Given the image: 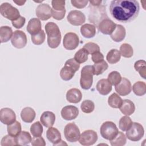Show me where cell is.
Listing matches in <instances>:
<instances>
[{"instance_id":"cell-1","label":"cell","mask_w":146,"mask_h":146,"mask_svg":"<svg viewBox=\"0 0 146 146\" xmlns=\"http://www.w3.org/2000/svg\"><path fill=\"white\" fill-rule=\"evenodd\" d=\"M140 5L136 0H113L110 5L112 17L121 23L133 21L139 15Z\"/></svg>"},{"instance_id":"cell-2","label":"cell","mask_w":146,"mask_h":146,"mask_svg":"<svg viewBox=\"0 0 146 146\" xmlns=\"http://www.w3.org/2000/svg\"><path fill=\"white\" fill-rule=\"evenodd\" d=\"M47 35V44L51 48H57L61 41V33L58 26L52 22H48L44 27Z\"/></svg>"},{"instance_id":"cell-3","label":"cell","mask_w":146,"mask_h":146,"mask_svg":"<svg viewBox=\"0 0 146 146\" xmlns=\"http://www.w3.org/2000/svg\"><path fill=\"white\" fill-rule=\"evenodd\" d=\"M80 68V64L78 63L74 58H71L67 60L60 71V78L65 81L71 80Z\"/></svg>"},{"instance_id":"cell-4","label":"cell","mask_w":146,"mask_h":146,"mask_svg":"<svg viewBox=\"0 0 146 146\" xmlns=\"http://www.w3.org/2000/svg\"><path fill=\"white\" fill-rule=\"evenodd\" d=\"M90 14L88 16L89 21L96 26H98L99 23L102 20L108 18L106 6L103 5H100L99 6H92L90 5Z\"/></svg>"},{"instance_id":"cell-5","label":"cell","mask_w":146,"mask_h":146,"mask_svg":"<svg viewBox=\"0 0 146 146\" xmlns=\"http://www.w3.org/2000/svg\"><path fill=\"white\" fill-rule=\"evenodd\" d=\"M94 70L93 66L87 65L84 66L81 70L80 84L84 90H89L93 83V75Z\"/></svg>"},{"instance_id":"cell-6","label":"cell","mask_w":146,"mask_h":146,"mask_svg":"<svg viewBox=\"0 0 146 146\" xmlns=\"http://www.w3.org/2000/svg\"><path fill=\"white\" fill-rule=\"evenodd\" d=\"M118 132L119 130L116 124L110 121L104 122L100 128L101 136L108 140L113 139L117 135Z\"/></svg>"},{"instance_id":"cell-7","label":"cell","mask_w":146,"mask_h":146,"mask_svg":"<svg viewBox=\"0 0 146 146\" xmlns=\"http://www.w3.org/2000/svg\"><path fill=\"white\" fill-rule=\"evenodd\" d=\"M144 134V129L139 123H133L130 128L126 131V137L132 141H138L140 140Z\"/></svg>"},{"instance_id":"cell-8","label":"cell","mask_w":146,"mask_h":146,"mask_svg":"<svg viewBox=\"0 0 146 146\" xmlns=\"http://www.w3.org/2000/svg\"><path fill=\"white\" fill-rule=\"evenodd\" d=\"M0 13L3 17L11 21V22L17 20L21 16L19 10L7 2L1 5Z\"/></svg>"},{"instance_id":"cell-9","label":"cell","mask_w":146,"mask_h":146,"mask_svg":"<svg viewBox=\"0 0 146 146\" xmlns=\"http://www.w3.org/2000/svg\"><path fill=\"white\" fill-rule=\"evenodd\" d=\"M64 135L67 141L76 142L79 140L80 133L78 127L74 123H70L65 126Z\"/></svg>"},{"instance_id":"cell-10","label":"cell","mask_w":146,"mask_h":146,"mask_svg":"<svg viewBox=\"0 0 146 146\" xmlns=\"http://www.w3.org/2000/svg\"><path fill=\"white\" fill-rule=\"evenodd\" d=\"M79 44V38L74 33L70 32L65 34L63 38V47L68 50H73L77 48Z\"/></svg>"},{"instance_id":"cell-11","label":"cell","mask_w":146,"mask_h":146,"mask_svg":"<svg viewBox=\"0 0 146 146\" xmlns=\"http://www.w3.org/2000/svg\"><path fill=\"white\" fill-rule=\"evenodd\" d=\"M98 140L97 133L91 129L84 131L80 135L79 142L82 145L89 146L94 144Z\"/></svg>"},{"instance_id":"cell-12","label":"cell","mask_w":146,"mask_h":146,"mask_svg":"<svg viewBox=\"0 0 146 146\" xmlns=\"http://www.w3.org/2000/svg\"><path fill=\"white\" fill-rule=\"evenodd\" d=\"M27 36L26 34L21 30L14 31L11 37V42L12 45L17 48H22L27 44Z\"/></svg>"},{"instance_id":"cell-13","label":"cell","mask_w":146,"mask_h":146,"mask_svg":"<svg viewBox=\"0 0 146 146\" xmlns=\"http://www.w3.org/2000/svg\"><path fill=\"white\" fill-rule=\"evenodd\" d=\"M67 21L73 26H80L83 24L86 21L85 15L79 10H72L71 11L67 17Z\"/></svg>"},{"instance_id":"cell-14","label":"cell","mask_w":146,"mask_h":146,"mask_svg":"<svg viewBox=\"0 0 146 146\" xmlns=\"http://www.w3.org/2000/svg\"><path fill=\"white\" fill-rule=\"evenodd\" d=\"M35 13L38 19L47 21L52 17V9L47 3H40L36 7Z\"/></svg>"},{"instance_id":"cell-15","label":"cell","mask_w":146,"mask_h":146,"mask_svg":"<svg viewBox=\"0 0 146 146\" xmlns=\"http://www.w3.org/2000/svg\"><path fill=\"white\" fill-rule=\"evenodd\" d=\"M0 121L2 123L9 125L16 121L14 111L9 108H3L0 111Z\"/></svg>"},{"instance_id":"cell-16","label":"cell","mask_w":146,"mask_h":146,"mask_svg":"<svg viewBox=\"0 0 146 146\" xmlns=\"http://www.w3.org/2000/svg\"><path fill=\"white\" fill-rule=\"evenodd\" d=\"M115 91L121 96H126L130 94L132 90V86L130 81L125 78H122L120 82L115 86Z\"/></svg>"},{"instance_id":"cell-17","label":"cell","mask_w":146,"mask_h":146,"mask_svg":"<svg viewBox=\"0 0 146 146\" xmlns=\"http://www.w3.org/2000/svg\"><path fill=\"white\" fill-rule=\"evenodd\" d=\"M116 24L108 18L102 20L98 25L99 30L103 34L111 35L116 28Z\"/></svg>"},{"instance_id":"cell-18","label":"cell","mask_w":146,"mask_h":146,"mask_svg":"<svg viewBox=\"0 0 146 146\" xmlns=\"http://www.w3.org/2000/svg\"><path fill=\"white\" fill-rule=\"evenodd\" d=\"M78 108L74 106H66L61 110V116L66 120L75 119L78 116Z\"/></svg>"},{"instance_id":"cell-19","label":"cell","mask_w":146,"mask_h":146,"mask_svg":"<svg viewBox=\"0 0 146 146\" xmlns=\"http://www.w3.org/2000/svg\"><path fill=\"white\" fill-rule=\"evenodd\" d=\"M46 137L49 141L54 145H57L62 141L61 135L58 129L54 127H49L46 131Z\"/></svg>"},{"instance_id":"cell-20","label":"cell","mask_w":146,"mask_h":146,"mask_svg":"<svg viewBox=\"0 0 146 146\" xmlns=\"http://www.w3.org/2000/svg\"><path fill=\"white\" fill-rule=\"evenodd\" d=\"M112 84L107 79L99 80L96 84V90L98 92L102 95H108L112 90Z\"/></svg>"},{"instance_id":"cell-21","label":"cell","mask_w":146,"mask_h":146,"mask_svg":"<svg viewBox=\"0 0 146 146\" xmlns=\"http://www.w3.org/2000/svg\"><path fill=\"white\" fill-rule=\"evenodd\" d=\"M66 97L68 102L71 103H78L82 100V94L79 89L73 88L70 89L67 92Z\"/></svg>"},{"instance_id":"cell-22","label":"cell","mask_w":146,"mask_h":146,"mask_svg":"<svg viewBox=\"0 0 146 146\" xmlns=\"http://www.w3.org/2000/svg\"><path fill=\"white\" fill-rule=\"evenodd\" d=\"M26 30L31 35L36 34L42 30V25L39 19L33 18L31 19L27 24Z\"/></svg>"},{"instance_id":"cell-23","label":"cell","mask_w":146,"mask_h":146,"mask_svg":"<svg viewBox=\"0 0 146 146\" xmlns=\"http://www.w3.org/2000/svg\"><path fill=\"white\" fill-rule=\"evenodd\" d=\"M40 123L47 128L52 127L55 121V115L51 111H44L42 113L40 117Z\"/></svg>"},{"instance_id":"cell-24","label":"cell","mask_w":146,"mask_h":146,"mask_svg":"<svg viewBox=\"0 0 146 146\" xmlns=\"http://www.w3.org/2000/svg\"><path fill=\"white\" fill-rule=\"evenodd\" d=\"M125 29L121 25H116L115 29L110 35L111 39L116 42H120L123 40L125 37Z\"/></svg>"},{"instance_id":"cell-25","label":"cell","mask_w":146,"mask_h":146,"mask_svg":"<svg viewBox=\"0 0 146 146\" xmlns=\"http://www.w3.org/2000/svg\"><path fill=\"white\" fill-rule=\"evenodd\" d=\"M120 111L122 113L126 116H130L135 111V106L134 103L129 99L123 100L121 106L119 108Z\"/></svg>"},{"instance_id":"cell-26","label":"cell","mask_w":146,"mask_h":146,"mask_svg":"<svg viewBox=\"0 0 146 146\" xmlns=\"http://www.w3.org/2000/svg\"><path fill=\"white\" fill-rule=\"evenodd\" d=\"M36 116L35 111L31 107H27L24 108L21 112V117L23 121L27 123L34 121Z\"/></svg>"},{"instance_id":"cell-27","label":"cell","mask_w":146,"mask_h":146,"mask_svg":"<svg viewBox=\"0 0 146 146\" xmlns=\"http://www.w3.org/2000/svg\"><path fill=\"white\" fill-rule=\"evenodd\" d=\"M80 33L84 38H93L96 34V26L94 25L86 23L81 26Z\"/></svg>"},{"instance_id":"cell-28","label":"cell","mask_w":146,"mask_h":146,"mask_svg":"<svg viewBox=\"0 0 146 146\" xmlns=\"http://www.w3.org/2000/svg\"><path fill=\"white\" fill-rule=\"evenodd\" d=\"M12 29L7 26H3L0 28V39L1 42H7L13 36Z\"/></svg>"},{"instance_id":"cell-29","label":"cell","mask_w":146,"mask_h":146,"mask_svg":"<svg viewBox=\"0 0 146 146\" xmlns=\"http://www.w3.org/2000/svg\"><path fill=\"white\" fill-rule=\"evenodd\" d=\"M17 142L19 145H28L31 142L32 138L30 134L25 131H21V133L16 136Z\"/></svg>"},{"instance_id":"cell-30","label":"cell","mask_w":146,"mask_h":146,"mask_svg":"<svg viewBox=\"0 0 146 146\" xmlns=\"http://www.w3.org/2000/svg\"><path fill=\"white\" fill-rule=\"evenodd\" d=\"M121 58V55L119 51L117 49H111L107 53L106 59L110 64H115L117 63Z\"/></svg>"},{"instance_id":"cell-31","label":"cell","mask_w":146,"mask_h":146,"mask_svg":"<svg viewBox=\"0 0 146 146\" xmlns=\"http://www.w3.org/2000/svg\"><path fill=\"white\" fill-rule=\"evenodd\" d=\"M123 102L122 99L116 93H113L108 99L109 106L113 108H119Z\"/></svg>"},{"instance_id":"cell-32","label":"cell","mask_w":146,"mask_h":146,"mask_svg":"<svg viewBox=\"0 0 146 146\" xmlns=\"http://www.w3.org/2000/svg\"><path fill=\"white\" fill-rule=\"evenodd\" d=\"M21 124L18 121H15L13 123L7 125V131L9 135L16 137L21 132Z\"/></svg>"},{"instance_id":"cell-33","label":"cell","mask_w":146,"mask_h":146,"mask_svg":"<svg viewBox=\"0 0 146 146\" xmlns=\"http://www.w3.org/2000/svg\"><path fill=\"white\" fill-rule=\"evenodd\" d=\"M110 141L112 146H123L126 144L127 137L123 132L119 131L117 135Z\"/></svg>"},{"instance_id":"cell-34","label":"cell","mask_w":146,"mask_h":146,"mask_svg":"<svg viewBox=\"0 0 146 146\" xmlns=\"http://www.w3.org/2000/svg\"><path fill=\"white\" fill-rule=\"evenodd\" d=\"M132 90L136 95L139 96H143L146 92V84L145 82L138 81L135 83L132 86Z\"/></svg>"},{"instance_id":"cell-35","label":"cell","mask_w":146,"mask_h":146,"mask_svg":"<svg viewBox=\"0 0 146 146\" xmlns=\"http://www.w3.org/2000/svg\"><path fill=\"white\" fill-rule=\"evenodd\" d=\"M120 55L124 58H129L133 56V50L132 47L128 43H123L120 47Z\"/></svg>"},{"instance_id":"cell-36","label":"cell","mask_w":146,"mask_h":146,"mask_svg":"<svg viewBox=\"0 0 146 146\" xmlns=\"http://www.w3.org/2000/svg\"><path fill=\"white\" fill-rule=\"evenodd\" d=\"M134 68L143 79H145L146 62L145 60H139L136 61L134 64Z\"/></svg>"},{"instance_id":"cell-37","label":"cell","mask_w":146,"mask_h":146,"mask_svg":"<svg viewBox=\"0 0 146 146\" xmlns=\"http://www.w3.org/2000/svg\"><path fill=\"white\" fill-rule=\"evenodd\" d=\"M93 67L94 70V75H99L103 74L106 70H107L108 65L105 60H103L102 62L95 63L93 65Z\"/></svg>"},{"instance_id":"cell-38","label":"cell","mask_w":146,"mask_h":146,"mask_svg":"<svg viewBox=\"0 0 146 146\" xmlns=\"http://www.w3.org/2000/svg\"><path fill=\"white\" fill-rule=\"evenodd\" d=\"M88 53L87 51L82 48L79 49L74 55V59L79 64L84 63L88 59Z\"/></svg>"},{"instance_id":"cell-39","label":"cell","mask_w":146,"mask_h":146,"mask_svg":"<svg viewBox=\"0 0 146 146\" xmlns=\"http://www.w3.org/2000/svg\"><path fill=\"white\" fill-rule=\"evenodd\" d=\"M132 123L133 122L131 119L128 116L125 115L124 116L121 117L119 120V128L123 131H126L130 128Z\"/></svg>"},{"instance_id":"cell-40","label":"cell","mask_w":146,"mask_h":146,"mask_svg":"<svg viewBox=\"0 0 146 146\" xmlns=\"http://www.w3.org/2000/svg\"><path fill=\"white\" fill-rule=\"evenodd\" d=\"M30 132L33 136H41L43 131L42 123L39 121H36L30 127Z\"/></svg>"},{"instance_id":"cell-41","label":"cell","mask_w":146,"mask_h":146,"mask_svg":"<svg viewBox=\"0 0 146 146\" xmlns=\"http://www.w3.org/2000/svg\"><path fill=\"white\" fill-rule=\"evenodd\" d=\"M80 108L82 112L84 113H90L94 110L95 104L94 103L90 100H85L82 103Z\"/></svg>"},{"instance_id":"cell-42","label":"cell","mask_w":146,"mask_h":146,"mask_svg":"<svg viewBox=\"0 0 146 146\" xmlns=\"http://www.w3.org/2000/svg\"><path fill=\"white\" fill-rule=\"evenodd\" d=\"M121 78L120 74L117 71H114L108 74L107 79L112 85L115 86L120 82Z\"/></svg>"},{"instance_id":"cell-43","label":"cell","mask_w":146,"mask_h":146,"mask_svg":"<svg viewBox=\"0 0 146 146\" xmlns=\"http://www.w3.org/2000/svg\"><path fill=\"white\" fill-rule=\"evenodd\" d=\"M45 33L43 30H42L38 33L32 35L31 39L32 42L35 45L42 44L45 40Z\"/></svg>"},{"instance_id":"cell-44","label":"cell","mask_w":146,"mask_h":146,"mask_svg":"<svg viewBox=\"0 0 146 146\" xmlns=\"http://www.w3.org/2000/svg\"><path fill=\"white\" fill-rule=\"evenodd\" d=\"M16 137L11 136L10 135H6L2 137L1 141V146H9V145H17Z\"/></svg>"},{"instance_id":"cell-45","label":"cell","mask_w":146,"mask_h":146,"mask_svg":"<svg viewBox=\"0 0 146 146\" xmlns=\"http://www.w3.org/2000/svg\"><path fill=\"white\" fill-rule=\"evenodd\" d=\"M83 48L87 51L88 54L92 55L97 51H100V47L98 44L94 42H88L86 43Z\"/></svg>"},{"instance_id":"cell-46","label":"cell","mask_w":146,"mask_h":146,"mask_svg":"<svg viewBox=\"0 0 146 146\" xmlns=\"http://www.w3.org/2000/svg\"><path fill=\"white\" fill-rule=\"evenodd\" d=\"M52 9L56 11H63L65 9V1H51Z\"/></svg>"},{"instance_id":"cell-47","label":"cell","mask_w":146,"mask_h":146,"mask_svg":"<svg viewBox=\"0 0 146 146\" xmlns=\"http://www.w3.org/2000/svg\"><path fill=\"white\" fill-rule=\"evenodd\" d=\"M31 144L33 146H44L46 145V142L42 136H38L32 138Z\"/></svg>"},{"instance_id":"cell-48","label":"cell","mask_w":146,"mask_h":146,"mask_svg":"<svg viewBox=\"0 0 146 146\" xmlns=\"http://www.w3.org/2000/svg\"><path fill=\"white\" fill-rule=\"evenodd\" d=\"M88 1L86 0H71V3L73 6L78 9H82L85 7L88 3Z\"/></svg>"},{"instance_id":"cell-49","label":"cell","mask_w":146,"mask_h":146,"mask_svg":"<svg viewBox=\"0 0 146 146\" xmlns=\"http://www.w3.org/2000/svg\"><path fill=\"white\" fill-rule=\"evenodd\" d=\"M26 19L25 17L20 16L19 18H18L17 20L13 21L12 25L16 29H21L22 28L25 24Z\"/></svg>"},{"instance_id":"cell-50","label":"cell","mask_w":146,"mask_h":146,"mask_svg":"<svg viewBox=\"0 0 146 146\" xmlns=\"http://www.w3.org/2000/svg\"><path fill=\"white\" fill-rule=\"evenodd\" d=\"M66 10L63 11H56L52 9V17L58 21L63 19L65 16Z\"/></svg>"},{"instance_id":"cell-51","label":"cell","mask_w":146,"mask_h":146,"mask_svg":"<svg viewBox=\"0 0 146 146\" xmlns=\"http://www.w3.org/2000/svg\"><path fill=\"white\" fill-rule=\"evenodd\" d=\"M91 59L93 62L96 63L104 60V56L102 52L100 51H97L92 54Z\"/></svg>"},{"instance_id":"cell-52","label":"cell","mask_w":146,"mask_h":146,"mask_svg":"<svg viewBox=\"0 0 146 146\" xmlns=\"http://www.w3.org/2000/svg\"><path fill=\"white\" fill-rule=\"evenodd\" d=\"M90 3V5L92 6H99L100 5L101 3L102 2V1L100 0H98V1H89Z\"/></svg>"},{"instance_id":"cell-53","label":"cell","mask_w":146,"mask_h":146,"mask_svg":"<svg viewBox=\"0 0 146 146\" xmlns=\"http://www.w3.org/2000/svg\"><path fill=\"white\" fill-rule=\"evenodd\" d=\"M13 2L16 3L17 5L18 6H22L25 3H26V1H13Z\"/></svg>"}]
</instances>
